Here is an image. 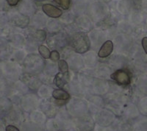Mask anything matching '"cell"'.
Returning <instances> with one entry per match:
<instances>
[{"label": "cell", "mask_w": 147, "mask_h": 131, "mask_svg": "<svg viewBox=\"0 0 147 131\" xmlns=\"http://www.w3.org/2000/svg\"><path fill=\"white\" fill-rule=\"evenodd\" d=\"M71 45L75 52L85 53L90 49V40L84 33H77L72 37Z\"/></svg>", "instance_id": "cell-1"}, {"label": "cell", "mask_w": 147, "mask_h": 131, "mask_svg": "<svg viewBox=\"0 0 147 131\" xmlns=\"http://www.w3.org/2000/svg\"><path fill=\"white\" fill-rule=\"evenodd\" d=\"M111 79L121 85H129L130 83V77L128 73L124 70H117L110 75Z\"/></svg>", "instance_id": "cell-2"}, {"label": "cell", "mask_w": 147, "mask_h": 131, "mask_svg": "<svg viewBox=\"0 0 147 131\" xmlns=\"http://www.w3.org/2000/svg\"><path fill=\"white\" fill-rule=\"evenodd\" d=\"M42 10L46 15L51 18H59L63 14L62 10L50 4H46L43 5Z\"/></svg>", "instance_id": "cell-3"}, {"label": "cell", "mask_w": 147, "mask_h": 131, "mask_svg": "<svg viewBox=\"0 0 147 131\" xmlns=\"http://www.w3.org/2000/svg\"><path fill=\"white\" fill-rule=\"evenodd\" d=\"M113 51V44L111 41H107L106 42L104 43L103 45L102 46V47L99 49L98 55H99V57H102V58L107 57L109 55H110Z\"/></svg>", "instance_id": "cell-4"}, {"label": "cell", "mask_w": 147, "mask_h": 131, "mask_svg": "<svg viewBox=\"0 0 147 131\" xmlns=\"http://www.w3.org/2000/svg\"><path fill=\"white\" fill-rule=\"evenodd\" d=\"M52 97L59 100H67L70 98L69 93L63 89H55L52 92Z\"/></svg>", "instance_id": "cell-5"}, {"label": "cell", "mask_w": 147, "mask_h": 131, "mask_svg": "<svg viewBox=\"0 0 147 131\" xmlns=\"http://www.w3.org/2000/svg\"><path fill=\"white\" fill-rule=\"evenodd\" d=\"M65 74V73L60 72L55 76V82L58 88H63L68 82V76Z\"/></svg>", "instance_id": "cell-6"}, {"label": "cell", "mask_w": 147, "mask_h": 131, "mask_svg": "<svg viewBox=\"0 0 147 131\" xmlns=\"http://www.w3.org/2000/svg\"><path fill=\"white\" fill-rule=\"evenodd\" d=\"M38 51H39V53H40V54L41 55L42 57H44V58L48 59L49 58V57H50V53H51L50 51H49V49L47 47H45V46L44 45L39 46Z\"/></svg>", "instance_id": "cell-7"}, {"label": "cell", "mask_w": 147, "mask_h": 131, "mask_svg": "<svg viewBox=\"0 0 147 131\" xmlns=\"http://www.w3.org/2000/svg\"><path fill=\"white\" fill-rule=\"evenodd\" d=\"M58 69L61 73H67L69 71V66L65 61L60 60L58 61Z\"/></svg>", "instance_id": "cell-8"}, {"label": "cell", "mask_w": 147, "mask_h": 131, "mask_svg": "<svg viewBox=\"0 0 147 131\" xmlns=\"http://www.w3.org/2000/svg\"><path fill=\"white\" fill-rule=\"evenodd\" d=\"M55 2L58 4L60 7H62L64 10H68L70 7V0H55Z\"/></svg>", "instance_id": "cell-9"}, {"label": "cell", "mask_w": 147, "mask_h": 131, "mask_svg": "<svg viewBox=\"0 0 147 131\" xmlns=\"http://www.w3.org/2000/svg\"><path fill=\"white\" fill-rule=\"evenodd\" d=\"M49 58H51L52 61H58L59 59H60V55H59V52L57 51H52L50 53V57Z\"/></svg>", "instance_id": "cell-10"}, {"label": "cell", "mask_w": 147, "mask_h": 131, "mask_svg": "<svg viewBox=\"0 0 147 131\" xmlns=\"http://www.w3.org/2000/svg\"><path fill=\"white\" fill-rule=\"evenodd\" d=\"M5 130L6 131H20L16 127L13 126V125H7L5 128Z\"/></svg>", "instance_id": "cell-11"}, {"label": "cell", "mask_w": 147, "mask_h": 131, "mask_svg": "<svg viewBox=\"0 0 147 131\" xmlns=\"http://www.w3.org/2000/svg\"><path fill=\"white\" fill-rule=\"evenodd\" d=\"M142 46L146 54H147V38L144 37L142 40Z\"/></svg>", "instance_id": "cell-12"}, {"label": "cell", "mask_w": 147, "mask_h": 131, "mask_svg": "<svg viewBox=\"0 0 147 131\" xmlns=\"http://www.w3.org/2000/svg\"><path fill=\"white\" fill-rule=\"evenodd\" d=\"M6 1H7L8 5H10V6H16L19 2L20 0H6Z\"/></svg>", "instance_id": "cell-13"}]
</instances>
